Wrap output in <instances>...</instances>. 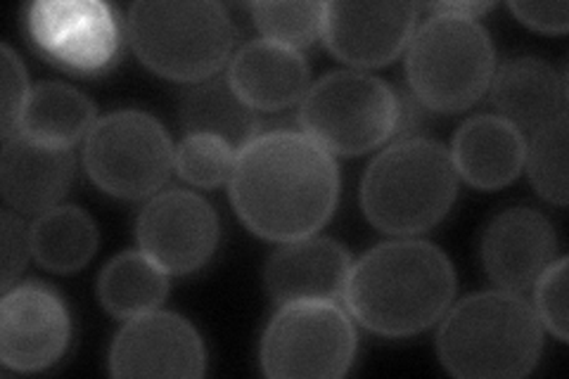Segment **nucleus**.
<instances>
[{
    "mask_svg": "<svg viewBox=\"0 0 569 379\" xmlns=\"http://www.w3.org/2000/svg\"><path fill=\"white\" fill-rule=\"evenodd\" d=\"M74 180V154L69 148L46 146L14 131L3 138L0 186L6 202L20 213H43L67 195Z\"/></svg>",
    "mask_w": 569,
    "mask_h": 379,
    "instance_id": "nucleus-17",
    "label": "nucleus"
},
{
    "mask_svg": "<svg viewBox=\"0 0 569 379\" xmlns=\"http://www.w3.org/2000/svg\"><path fill=\"white\" fill-rule=\"evenodd\" d=\"M456 295V270L430 242L399 240L372 247L351 266L345 299L363 328L411 337L435 325Z\"/></svg>",
    "mask_w": 569,
    "mask_h": 379,
    "instance_id": "nucleus-2",
    "label": "nucleus"
},
{
    "mask_svg": "<svg viewBox=\"0 0 569 379\" xmlns=\"http://www.w3.org/2000/svg\"><path fill=\"white\" fill-rule=\"evenodd\" d=\"M0 79H3V112H0V131H3V138L12 136L17 129H20V121L24 114V107L29 102L31 88L27 79V69L20 62V58L14 56V50L10 46L0 48Z\"/></svg>",
    "mask_w": 569,
    "mask_h": 379,
    "instance_id": "nucleus-29",
    "label": "nucleus"
},
{
    "mask_svg": "<svg viewBox=\"0 0 569 379\" xmlns=\"http://www.w3.org/2000/svg\"><path fill=\"white\" fill-rule=\"evenodd\" d=\"M356 358V330L335 301L280 306L261 339V370L273 379L342 377Z\"/></svg>",
    "mask_w": 569,
    "mask_h": 379,
    "instance_id": "nucleus-9",
    "label": "nucleus"
},
{
    "mask_svg": "<svg viewBox=\"0 0 569 379\" xmlns=\"http://www.w3.org/2000/svg\"><path fill=\"white\" fill-rule=\"evenodd\" d=\"M340 197V171L313 138L263 131L238 152L230 200L242 223L266 240L292 242L323 228Z\"/></svg>",
    "mask_w": 569,
    "mask_h": 379,
    "instance_id": "nucleus-1",
    "label": "nucleus"
},
{
    "mask_svg": "<svg viewBox=\"0 0 569 379\" xmlns=\"http://www.w3.org/2000/svg\"><path fill=\"white\" fill-rule=\"evenodd\" d=\"M169 273L146 251H123L102 268L98 297L114 318H136L154 311L169 295Z\"/></svg>",
    "mask_w": 569,
    "mask_h": 379,
    "instance_id": "nucleus-23",
    "label": "nucleus"
},
{
    "mask_svg": "<svg viewBox=\"0 0 569 379\" xmlns=\"http://www.w3.org/2000/svg\"><path fill=\"white\" fill-rule=\"evenodd\" d=\"M252 14L266 41L299 50L323 33L326 3H254Z\"/></svg>",
    "mask_w": 569,
    "mask_h": 379,
    "instance_id": "nucleus-26",
    "label": "nucleus"
},
{
    "mask_svg": "<svg viewBox=\"0 0 569 379\" xmlns=\"http://www.w3.org/2000/svg\"><path fill=\"white\" fill-rule=\"evenodd\" d=\"M181 123L190 136H213L240 152L261 131L257 112L228 79H207L186 90L181 98Z\"/></svg>",
    "mask_w": 569,
    "mask_h": 379,
    "instance_id": "nucleus-21",
    "label": "nucleus"
},
{
    "mask_svg": "<svg viewBox=\"0 0 569 379\" xmlns=\"http://www.w3.org/2000/svg\"><path fill=\"white\" fill-rule=\"evenodd\" d=\"M489 86L496 110L520 131H539L567 112V77L541 58L508 60Z\"/></svg>",
    "mask_w": 569,
    "mask_h": 379,
    "instance_id": "nucleus-19",
    "label": "nucleus"
},
{
    "mask_svg": "<svg viewBox=\"0 0 569 379\" xmlns=\"http://www.w3.org/2000/svg\"><path fill=\"white\" fill-rule=\"evenodd\" d=\"M416 14L413 3H326L323 39L349 64L382 67L413 39Z\"/></svg>",
    "mask_w": 569,
    "mask_h": 379,
    "instance_id": "nucleus-14",
    "label": "nucleus"
},
{
    "mask_svg": "<svg viewBox=\"0 0 569 379\" xmlns=\"http://www.w3.org/2000/svg\"><path fill=\"white\" fill-rule=\"evenodd\" d=\"M567 257H560L558 261H550L548 268L539 276L537 295V316L541 325L553 332L560 341H567L569 337V320H567Z\"/></svg>",
    "mask_w": 569,
    "mask_h": 379,
    "instance_id": "nucleus-28",
    "label": "nucleus"
},
{
    "mask_svg": "<svg viewBox=\"0 0 569 379\" xmlns=\"http://www.w3.org/2000/svg\"><path fill=\"white\" fill-rule=\"evenodd\" d=\"M349 251L330 238L284 242L266 261L263 282L280 306L292 301H337L351 273Z\"/></svg>",
    "mask_w": 569,
    "mask_h": 379,
    "instance_id": "nucleus-16",
    "label": "nucleus"
},
{
    "mask_svg": "<svg viewBox=\"0 0 569 379\" xmlns=\"http://www.w3.org/2000/svg\"><path fill=\"white\" fill-rule=\"evenodd\" d=\"M525 161L531 186L543 200L567 207V112L531 133Z\"/></svg>",
    "mask_w": 569,
    "mask_h": 379,
    "instance_id": "nucleus-25",
    "label": "nucleus"
},
{
    "mask_svg": "<svg viewBox=\"0 0 569 379\" xmlns=\"http://www.w3.org/2000/svg\"><path fill=\"white\" fill-rule=\"evenodd\" d=\"M493 6L491 3H430L427 10H432L435 14L447 12V14H460V17H472L477 20L479 14L489 12Z\"/></svg>",
    "mask_w": 569,
    "mask_h": 379,
    "instance_id": "nucleus-32",
    "label": "nucleus"
},
{
    "mask_svg": "<svg viewBox=\"0 0 569 379\" xmlns=\"http://www.w3.org/2000/svg\"><path fill=\"white\" fill-rule=\"evenodd\" d=\"M29 33L43 56L67 71L91 77L110 69L121 48L117 12L104 3H36Z\"/></svg>",
    "mask_w": 569,
    "mask_h": 379,
    "instance_id": "nucleus-10",
    "label": "nucleus"
},
{
    "mask_svg": "<svg viewBox=\"0 0 569 379\" xmlns=\"http://www.w3.org/2000/svg\"><path fill=\"white\" fill-rule=\"evenodd\" d=\"M527 140L518 126L503 117L482 114L460 126L451 159L456 171L479 190H498L520 176Z\"/></svg>",
    "mask_w": 569,
    "mask_h": 379,
    "instance_id": "nucleus-20",
    "label": "nucleus"
},
{
    "mask_svg": "<svg viewBox=\"0 0 569 379\" xmlns=\"http://www.w3.org/2000/svg\"><path fill=\"white\" fill-rule=\"evenodd\" d=\"M127 24L138 60L171 81L211 79L236 46L233 20L221 3H136Z\"/></svg>",
    "mask_w": 569,
    "mask_h": 379,
    "instance_id": "nucleus-6",
    "label": "nucleus"
},
{
    "mask_svg": "<svg viewBox=\"0 0 569 379\" xmlns=\"http://www.w3.org/2000/svg\"><path fill=\"white\" fill-rule=\"evenodd\" d=\"M399 93L363 71H332L305 96L299 123L330 154H363L397 133Z\"/></svg>",
    "mask_w": 569,
    "mask_h": 379,
    "instance_id": "nucleus-7",
    "label": "nucleus"
},
{
    "mask_svg": "<svg viewBox=\"0 0 569 379\" xmlns=\"http://www.w3.org/2000/svg\"><path fill=\"white\" fill-rule=\"evenodd\" d=\"M173 154L169 133L152 114L119 110L93 123L86 136L83 164L107 195L140 200L167 183Z\"/></svg>",
    "mask_w": 569,
    "mask_h": 379,
    "instance_id": "nucleus-8",
    "label": "nucleus"
},
{
    "mask_svg": "<svg viewBox=\"0 0 569 379\" xmlns=\"http://www.w3.org/2000/svg\"><path fill=\"white\" fill-rule=\"evenodd\" d=\"M458 197L451 152L430 138H401L380 152L361 183L368 221L389 235L435 228Z\"/></svg>",
    "mask_w": 569,
    "mask_h": 379,
    "instance_id": "nucleus-4",
    "label": "nucleus"
},
{
    "mask_svg": "<svg viewBox=\"0 0 569 379\" xmlns=\"http://www.w3.org/2000/svg\"><path fill=\"white\" fill-rule=\"evenodd\" d=\"M437 351L456 377L515 379L537 368L543 328L537 311L515 292H479L449 311Z\"/></svg>",
    "mask_w": 569,
    "mask_h": 379,
    "instance_id": "nucleus-3",
    "label": "nucleus"
},
{
    "mask_svg": "<svg viewBox=\"0 0 569 379\" xmlns=\"http://www.w3.org/2000/svg\"><path fill=\"white\" fill-rule=\"evenodd\" d=\"M0 235H3V295L10 292L17 278L24 270L31 249V228L20 219V216L6 209L0 213Z\"/></svg>",
    "mask_w": 569,
    "mask_h": 379,
    "instance_id": "nucleus-30",
    "label": "nucleus"
},
{
    "mask_svg": "<svg viewBox=\"0 0 569 379\" xmlns=\"http://www.w3.org/2000/svg\"><path fill=\"white\" fill-rule=\"evenodd\" d=\"M204 345L192 325L167 311L129 318L112 341L114 377H202Z\"/></svg>",
    "mask_w": 569,
    "mask_h": 379,
    "instance_id": "nucleus-13",
    "label": "nucleus"
},
{
    "mask_svg": "<svg viewBox=\"0 0 569 379\" xmlns=\"http://www.w3.org/2000/svg\"><path fill=\"white\" fill-rule=\"evenodd\" d=\"M71 320L62 297L46 282L12 287L0 303V358L20 372L50 368L64 356Z\"/></svg>",
    "mask_w": 569,
    "mask_h": 379,
    "instance_id": "nucleus-12",
    "label": "nucleus"
},
{
    "mask_svg": "<svg viewBox=\"0 0 569 379\" xmlns=\"http://www.w3.org/2000/svg\"><path fill=\"white\" fill-rule=\"evenodd\" d=\"M558 235L537 209H506L487 226L482 261L493 285L506 292H525L553 261Z\"/></svg>",
    "mask_w": 569,
    "mask_h": 379,
    "instance_id": "nucleus-15",
    "label": "nucleus"
},
{
    "mask_svg": "<svg viewBox=\"0 0 569 379\" xmlns=\"http://www.w3.org/2000/svg\"><path fill=\"white\" fill-rule=\"evenodd\" d=\"M238 152L213 136H188L176 148L173 167L183 180L198 188H217L233 173Z\"/></svg>",
    "mask_w": 569,
    "mask_h": 379,
    "instance_id": "nucleus-27",
    "label": "nucleus"
},
{
    "mask_svg": "<svg viewBox=\"0 0 569 379\" xmlns=\"http://www.w3.org/2000/svg\"><path fill=\"white\" fill-rule=\"evenodd\" d=\"M138 245L169 276L202 268L219 245V216L200 195L169 190L142 207L136 223Z\"/></svg>",
    "mask_w": 569,
    "mask_h": 379,
    "instance_id": "nucleus-11",
    "label": "nucleus"
},
{
    "mask_svg": "<svg viewBox=\"0 0 569 379\" xmlns=\"http://www.w3.org/2000/svg\"><path fill=\"white\" fill-rule=\"evenodd\" d=\"M493 67L489 31L472 17L439 12L411 39L406 77L411 96L425 110L453 114L487 93Z\"/></svg>",
    "mask_w": 569,
    "mask_h": 379,
    "instance_id": "nucleus-5",
    "label": "nucleus"
},
{
    "mask_svg": "<svg viewBox=\"0 0 569 379\" xmlns=\"http://www.w3.org/2000/svg\"><path fill=\"white\" fill-rule=\"evenodd\" d=\"M518 20L546 33H565L569 27V6L560 3H510Z\"/></svg>",
    "mask_w": 569,
    "mask_h": 379,
    "instance_id": "nucleus-31",
    "label": "nucleus"
},
{
    "mask_svg": "<svg viewBox=\"0 0 569 379\" xmlns=\"http://www.w3.org/2000/svg\"><path fill=\"white\" fill-rule=\"evenodd\" d=\"M33 259L52 273H74L98 251V226L79 207H52L31 226Z\"/></svg>",
    "mask_w": 569,
    "mask_h": 379,
    "instance_id": "nucleus-24",
    "label": "nucleus"
},
{
    "mask_svg": "<svg viewBox=\"0 0 569 379\" xmlns=\"http://www.w3.org/2000/svg\"><path fill=\"white\" fill-rule=\"evenodd\" d=\"M96 104L81 90L58 81H43L31 88L29 102L20 121V133L56 148H74L91 133Z\"/></svg>",
    "mask_w": 569,
    "mask_h": 379,
    "instance_id": "nucleus-22",
    "label": "nucleus"
},
{
    "mask_svg": "<svg viewBox=\"0 0 569 379\" xmlns=\"http://www.w3.org/2000/svg\"><path fill=\"white\" fill-rule=\"evenodd\" d=\"M228 81L252 110L278 112L309 93V64L299 50L261 39L236 52Z\"/></svg>",
    "mask_w": 569,
    "mask_h": 379,
    "instance_id": "nucleus-18",
    "label": "nucleus"
}]
</instances>
